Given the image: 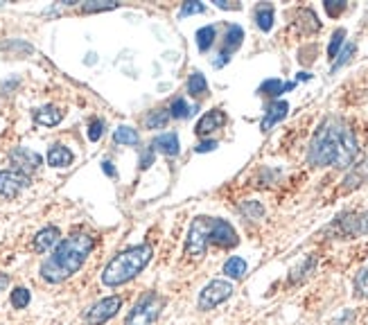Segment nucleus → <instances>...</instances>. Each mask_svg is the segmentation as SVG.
I'll return each mask as SVG.
<instances>
[{
  "label": "nucleus",
  "instance_id": "f257e3e1",
  "mask_svg": "<svg viewBox=\"0 0 368 325\" xmlns=\"http://www.w3.org/2000/svg\"><path fill=\"white\" fill-rule=\"evenodd\" d=\"M357 136L341 117H328L314 134L307 162L314 167H350L357 156Z\"/></svg>",
  "mask_w": 368,
  "mask_h": 325
},
{
  "label": "nucleus",
  "instance_id": "f03ea898",
  "mask_svg": "<svg viewBox=\"0 0 368 325\" xmlns=\"http://www.w3.org/2000/svg\"><path fill=\"white\" fill-rule=\"evenodd\" d=\"M95 248V240L89 233H72L55 246L52 255H48L41 262L39 274L50 285H59L68 280L84 267L86 257Z\"/></svg>",
  "mask_w": 368,
  "mask_h": 325
},
{
  "label": "nucleus",
  "instance_id": "7ed1b4c3",
  "mask_svg": "<svg viewBox=\"0 0 368 325\" xmlns=\"http://www.w3.org/2000/svg\"><path fill=\"white\" fill-rule=\"evenodd\" d=\"M151 253L154 251H151L149 244L132 246V248H127V251L118 253L102 271V285L120 287V285L129 283V280H134L140 271L149 265Z\"/></svg>",
  "mask_w": 368,
  "mask_h": 325
},
{
  "label": "nucleus",
  "instance_id": "20e7f679",
  "mask_svg": "<svg viewBox=\"0 0 368 325\" xmlns=\"http://www.w3.org/2000/svg\"><path fill=\"white\" fill-rule=\"evenodd\" d=\"M163 307H165V298L158 296L156 291H149V294L140 298L134 305V310L127 314L125 325H154Z\"/></svg>",
  "mask_w": 368,
  "mask_h": 325
},
{
  "label": "nucleus",
  "instance_id": "39448f33",
  "mask_svg": "<svg viewBox=\"0 0 368 325\" xmlns=\"http://www.w3.org/2000/svg\"><path fill=\"white\" fill-rule=\"evenodd\" d=\"M210 229H212V217H197L192 222L186 240V255L199 257L205 253V248L210 244Z\"/></svg>",
  "mask_w": 368,
  "mask_h": 325
},
{
  "label": "nucleus",
  "instance_id": "423d86ee",
  "mask_svg": "<svg viewBox=\"0 0 368 325\" xmlns=\"http://www.w3.org/2000/svg\"><path fill=\"white\" fill-rule=\"evenodd\" d=\"M233 296V283L229 280H210L208 285L201 289L199 294V310L208 312V310H215L217 305H222L224 300H229Z\"/></svg>",
  "mask_w": 368,
  "mask_h": 325
},
{
  "label": "nucleus",
  "instance_id": "0eeeda50",
  "mask_svg": "<svg viewBox=\"0 0 368 325\" xmlns=\"http://www.w3.org/2000/svg\"><path fill=\"white\" fill-rule=\"evenodd\" d=\"M122 307V298L120 296H109L97 300L95 305H91L84 314V323L86 325H104L106 321H111L118 310Z\"/></svg>",
  "mask_w": 368,
  "mask_h": 325
},
{
  "label": "nucleus",
  "instance_id": "6e6552de",
  "mask_svg": "<svg viewBox=\"0 0 368 325\" xmlns=\"http://www.w3.org/2000/svg\"><path fill=\"white\" fill-rule=\"evenodd\" d=\"M27 186H30L27 174H20L16 170L0 172V197L3 199H16Z\"/></svg>",
  "mask_w": 368,
  "mask_h": 325
},
{
  "label": "nucleus",
  "instance_id": "1a4fd4ad",
  "mask_svg": "<svg viewBox=\"0 0 368 325\" xmlns=\"http://www.w3.org/2000/svg\"><path fill=\"white\" fill-rule=\"evenodd\" d=\"M9 162H12L16 172L30 177L32 172H37L41 167L43 158L37 154V151H32L27 147H16V149H12V154H9Z\"/></svg>",
  "mask_w": 368,
  "mask_h": 325
},
{
  "label": "nucleus",
  "instance_id": "9d476101",
  "mask_svg": "<svg viewBox=\"0 0 368 325\" xmlns=\"http://www.w3.org/2000/svg\"><path fill=\"white\" fill-rule=\"evenodd\" d=\"M237 233L233 226L226 222V219H220V217H212V229H210V244H217V246H224V248H233L237 246Z\"/></svg>",
  "mask_w": 368,
  "mask_h": 325
},
{
  "label": "nucleus",
  "instance_id": "9b49d317",
  "mask_svg": "<svg viewBox=\"0 0 368 325\" xmlns=\"http://www.w3.org/2000/svg\"><path fill=\"white\" fill-rule=\"evenodd\" d=\"M339 229L343 235H368V212H348L339 217Z\"/></svg>",
  "mask_w": 368,
  "mask_h": 325
},
{
  "label": "nucleus",
  "instance_id": "f8f14e48",
  "mask_svg": "<svg viewBox=\"0 0 368 325\" xmlns=\"http://www.w3.org/2000/svg\"><path fill=\"white\" fill-rule=\"evenodd\" d=\"M244 41V30L240 25H231L229 30H226V37H224V48L220 52V59H215V66L222 68L226 61L231 59V54L242 46Z\"/></svg>",
  "mask_w": 368,
  "mask_h": 325
},
{
  "label": "nucleus",
  "instance_id": "ddd939ff",
  "mask_svg": "<svg viewBox=\"0 0 368 325\" xmlns=\"http://www.w3.org/2000/svg\"><path fill=\"white\" fill-rule=\"evenodd\" d=\"M226 125V113L222 111V108H212V111L205 113L201 120L197 122V136H210L212 132H217V129H222Z\"/></svg>",
  "mask_w": 368,
  "mask_h": 325
},
{
  "label": "nucleus",
  "instance_id": "4468645a",
  "mask_svg": "<svg viewBox=\"0 0 368 325\" xmlns=\"http://www.w3.org/2000/svg\"><path fill=\"white\" fill-rule=\"evenodd\" d=\"M61 231L57 226H46V229H41L37 235H34V251L37 253H48L50 248H55L61 240Z\"/></svg>",
  "mask_w": 368,
  "mask_h": 325
},
{
  "label": "nucleus",
  "instance_id": "2eb2a0df",
  "mask_svg": "<svg viewBox=\"0 0 368 325\" xmlns=\"http://www.w3.org/2000/svg\"><path fill=\"white\" fill-rule=\"evenodd\" d=\"M287 111H289V104H287L285 100H276V102L269 104L267 113H265V117H262V122H260V127H262V132H269V129H272L274 125H278V122L287 115Z\"/></svg>",
  "mask_w": 368,
  "mask_h": 325
},
{
  "label": "nucleus",
  "instance_id": "dca6fc26",
  "mask_svg": "<svg viewBox=\"0 0 368 325\" xmlns=\"http://www.w3.org/2000/svg\"><path fill=\"white\" fill-rule=\"evenodd\" d=\"M61 120H63V111L59 106L48 104V106H41L34 111V122L41 125V127H55Z\"/></svg>",
  "mask_w": 368,
  "mask_h": 325
},
{
  "label": "nucleus",
  "instance_id": "f3484780",
  "mask_svg": "<svg viewBox=\"0 0 368 325\" xmlns=\"http://www.w3.org/2000/svg\"><path fill=\"white\" fill-rule=\"evenodd\" d=\"M72 160H75L72 151L63 145H52L48 151V165L50 167H68Z\"/></svg>",
  "mask_w": 368,
  "mask_h": 325
},
{
  "label": "nucleus",
  "instance_id": "a211bd4d",
  "mask_svg": "<svg viewBox=\"0 0 368 325\" xmlns=\"http://www.w3.org/2000/svg\"><path fill=\"white\" fill-rule=\"evenodd\" d=\"M151 149L160 151V154H165V156H177L179 154V136L177 134L158 136L154 143H151Z\"/></svg>",
  "mask_w": 368,
  "mask_h": 325
},
{
  "label": "nucleus",
  "instance_id": "6ab92c4d",
  "mask_svg": "<svg viewBox=\"0 0 368 325\" xmlns=\"http://www.w3.org/2000/svg\"><path fill=\"white\" fill-rule=\"evenodd\" d=\"M294 89V82H280V79H267L262 86H260V95H267V97H278L283 95L285 91Z\"/></svg>",
  "mask_w": 368,
  "mask_h": 325
},
{
  "label": "nucleus",
  "instance_id": "aec40b11",
  "mask_svg": "<svg viewBox=\"0 0 368 325\" xmlns=\"http://www.w3.org/2000/svg\"><path fill=\"white\" fill-rule=\"evenodd\" d=\"M224 274L229 276V278H233V280L244 278V274H246V260L240 257V255L229 257V260H226V265H224Z\"/></svg>",
  "mask_w": 368,
  "mask_h": 325
},
{
  "label": "nucleus",
  "instance_id": "412c9836",
  "mask_svg": "<svg viewBox=\"0 0 368 325\" xmlns=\"http://www.w3.org/2000/svg\"><path fill=\"white\" fill-rule=\"evenodd\" d=\"M113 140H115L118 145L134 147V145H138L140 136H138L136 129H132V127H118V129H115V134H113Z\"/></svg>",
  "mask_w": 368,
  "mask_h": 325
},
{
  "label": "nucleus",
  "instance_id": "4be33fe9",
  "mask_svg": "<svg viewBox=\"0 0 368 325\" xmlns=\"http://www.w3.org/2000/svg\"><path fill=\"white\" fill-rule=\"evenodd\" d=\"M255 23L262 32H269L274 27V7L272 5H260L255 9Z\"/></svg>",
  "mask_w": 368,
  "mask_h": 325
},
{
  "label": "nucleus",
  "instance_id": "5701e85b",
  "mask_svg": "<svg viewBox=\"0 0 368 325\" xmlns=\"http://www.w3.org/2000/svg\"><path fill=\"white\" fill-rule=\"evenodd\" d=\"M215 37H217V30H215V25H205L197 32V48L201 52H208L212 48V43H215Z\"/></svg>",
  "mask_w": 368,
  "mask_h": 325
},
{
  "label": "nucleus",
  "instance_id": "b1692460",
  "mask_svg": "<svg viewBox=\"0 0 368 325\" xmlns=\"http://www.w3.org/2000/svg\"><path fill=\"white\" fill-rule=\"evenodd\" d=\"M368 179V158L366 160H362L360 165L355 167V172L353 174L345 179V190H353V188H357V186H362V183Z\"/></svg>",
  "mask_w": 368,
  "mask_h": 325
},
{
  "label": "nucleus",
  "instance_id": "393cba45",
  "mask_svg": "<svg viewBox=\"0 0 368 325\" xmlns=\"http://www.w3.org/2000/svg\"><path fill=\"white\" fill-rule=\"evenodd\" d=\"M205 91H208V82H205V77L201 72H192L190 79H188V93L192 97H201Z\"/></svg>",
  "mask_w": 368,
  "mask_h": 325
},
{
  "label": "nucleus",
  "instance_id": "a878e982",
  "mask_svg": "<svg viewBox=\"0 0 368 325\" xmlns=\"http://www.w3.org/2000/svg\"><path fill=\"white\" fill-rule=\"evenodd\" d=\"M194 111H197V108H190L188 102L183 100V97H179V100H175V102H172V106H170V117H177V120H186V117L194 115Z\"/></svg>",
  "mask_w": 368,
  "mask_h": 325
},
{
  "label": "nucleus",
  "instance_id": "bb28decb",
  "mask_svg": "<svg viewBox=\"0 0 368 325\" xmlns=\"http://www.w3.org/2000/svg\"><path fill=\"white\" fill-rule=\"evenodd\" d=\"M170 122V111H149L147 117H145V127L147 129H163L165 125Z\"/></svg>",
  "mask_w": 368,
  "mask_h": 325
},
{
  "label": "nucleus",
  "instance_id": "cd10ccee",
  "mask_svg": "<svg viewBox=\"0 0 368 325\" xmlns=\"http://www.w3.org/2000/svg\"><path fill=\"white\" fill-rule=\"evenodd\" d=\"M9 300H12L14 310H25L30 305V300H32V294H30L27 287H16L12 291V296H9Z\"/></svg>",
  "mask_w": 368,
  "mask_h": 325
},
{
  "label": "nucleus",
  "instance_id": "c85d7f7f",
  "mask_svg": "<svg viewBox=\"0 0 368 325\" xmlns=\"http://www.w3.org/2000/svg\"><path fill=\"white\" fill-rule=\"evenodd\" d=\"M240 212L246 217V219H262V215H265V208L260 205L258 201H244L242 205H240Z\"/></svg>",
  "mask_w": 368,
  "mask_h": 325
},
{
  "label": "nucleus",
  "instance_id": "c756f323",
  "mask_svg": "<svg viewBox=\"0 0 368 325\" xmlns=\"http://www.w3.org/2000/svg\"><path fill=\"white\" fill-rule=\"evenodd\" d=\"M343 39H345V30L343 27H339L337 32L332 34V41H330V46H328V59H337V54H339V50H341V46H343Z\"/></svg>",
  "mask_w": 368,
  "mask_h": 325
},
{
  "label": "nucleus",
  "instance_id": "7c9ffc66",
  "mask_svg": "<svg viewBox=\"0 0 368 325\" xmlns=\"http://www.w3.org/2000/svg\"><path fill=\"white\" fill-rule=\"evenodd\" d=\"M355 294L360 298H368V269H362L355 276Z\"/></svg>",
  "mask_w": 368,
  "mask_h": 325
},
{
  "label": "nucleus",
  "instance_id": "2f4dec72",
  "mask_svg": "<svg viewBox=\"0 0 368 325\" xmlns=\"http://www.w3.org/2000/svg\"><path fill=\"white\" fill-rule=\"evenodd\" d=\"M118 3H113V0H106V3H84L82 12L84 14H95V12H109V9H115Z\"/></svg>",
  "mask_w": 368,
  "mask_h": 325
},
{
  "label": "nucleus",
  "instance_id": "473e14b6",
  "mask_svg": "<svg viewBox=\"0 0 368 325\" xmlns=\"http://www.w3.org/2000/svg\"><path fill=\"white\" fill-rule=\"evenodd\" d=\"M353 54H355V46H353V43H348V46H345V48H343V50H341V52L337 54L339 59L332 63V72H334V70H339V68L343 66V63H348V61H350V57H353Z\"/></svg>",
  "mask_w": 368,
  "mask_h": 325
},
{
  "label": "nucleus",
  "instance_id": "72a5a7b5",
  "mask_svg": "<svg viewBox=\"0 0 368 325\" xmlns=\"http://www.w3.org/2000/svg\"><path fill=\"white\" fill-rule=\"evenodd\" d=\"M104 136V122L102 120H91V125H89V140H93V143H97Z\"/></svg>",
  "mask_w": 368,
  "mask_h": 325
},
{
  "label": "nucleus",
  "instance_id": "f704fd0d",
  "mask_svg": "<svg viewBox=\"0 0 368 325\" xmlns=\"http://www.w3.org/2000/svg\"><path fill=\"white\" fill-rule=\"evenodd\" d=\"M323 7H326V12H328V16H339L343 9H345V3L343 0H326V3H323Z\"/></svg>",
  "mask_w": 368,
  "mask_h": 325
},
{
  "label": "nucleus",
  "instance_id": "c9c22d12",
  "mask_svg": "<svg viewBox=\"0 0 368 325\" xmlns=\"http://www.w3.org/2000/svg\"><path fill=\"white\" fill-rule=\"evenodd\" d=\"M201 12H205V5H201V3H186L181 7V18L192 16V14H201Z\"/></svg>",
  "mask_w": 368,
  "mask_h": 325
},
{
  "label": "nucleus",
  "instance_id": "e433bc0d",
  "mask_svg": "<svg viewBox=\"0 0 368 325\" xmlns=\"http://www.w3.org/2000/svg\"><path fill=\"white\" fill-rule=\"evenodd\" d=\"M212 149H217V143H215V140H203L197 147V154H205V151H212Z\"/></svg>",
  "mask_w": 368,
  "mask_h": 325
},
{
  "label": "nucleus",
  "instance_id": "4c0bfd02",
  "mask_svg": "<svg viewBox=\"0 0 368 325\" xmlns=\"http://www.w3.org/2000/svg\"><path fill=\"white\" fill-rule=\"evenodd\" d=\"M151 154H154V149H147L143 154V162H140V167H143V170H147L151 165Z\"/></svg>",
  "mask_w": 368,
  "mask_h": 325
},
{
  "label": "nucleus",
  "instance_id": "58836bf2",
  "mask_svg": "<svg viewBox=\"0 0 368 325\" xmlns=\"http://www.w3.org/2000/svg\"><path fill=\"white\" fill-rule=\"evenodd\" d=\"M102 170H104V174H106V177H115V167H113V162L104 160V162H102Z\"/></svg>",
  "mask_w": 368,
  "mask_h": 325
},
{
  "label": "nucleus",
  "instance_id": "ea45409f",
  "mask_svg": "<svg viewBox=\"0 0 368 325\" xmlns=\"http://www.w3.org/2000/svg\"><path fill=\"white\" fill-rule=\"evenodd\" d=\"M215 5L220 9H240V5H231V3H226V0H215Z\"/></svg>",
  "mask_w": 368,
  "mask_h": 325
},
{
  "label": "nucleus",
  "instance_id": "a19ab883",
  "mask_svg": "<svg viewBox=\"0 0 368 325\" xmlns=\"http://www.w3.org/2000/svg\"><path fill=\"white\" fill-rule=\"evenodd\" d=\"M7 285H9V276H7V274H3V271H0V291H5V289H7Z\"/></svg>",
  "mask_w": 368,
  "mask_h": 325
},
{
  "label": "nucleus",
  "instance_id": "79ce46f5",
  "mask_svg": "<svg viewBox=\"0 0 368 325\" xmlns=\"http://www.w3.org/2000/svg\"><path fill=\"white\" fill-rule=\"evenodd\" d=\"M298 79H312L310 72H298Z\"/></svg>",
  "mask_w": 368,
  "mask_h": 325
}]
</instances>
